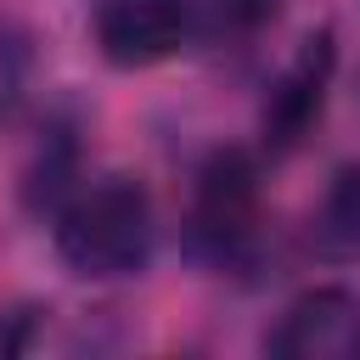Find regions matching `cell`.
<instances>
[{"label":"cell","instance_id":"6","mask_svg":"<svg viewBox=\"0 0 360 360\" xmlns=\"http://www.w3.org/2000/svg\"><path fill=\"white\" fill-rule=\"evenodd\" d=\"M304 248L326 264L360 259V163H338L304 214Z\"/></svg>","mask_w":360,"mask_h":360},{"label":"cell","instance_id":"4","mask_svg":"<svg viewBox=\"0 0 360 360\" xmlns=\"http://www.w3.org/2000/svg\"><path fill=\"white\" fill-rule=\"evenodd\" d=\"M264 349L276 360H360V292L349 287L298 292L281 309Z\"/></svg>","mask_w":360,"mask_h":360},{"label":"cell","instance_id":"2","mask_svg":"<svg viewBox=\"0 0 360 360\" xmlns=\"http://www.w3.org/2000/svg\"><path fill=\"white\" fill-rule=\"evenodd\" d=\"M191 242L231 264L259 242V163L236 146L214 152L191 186Z\"/></svg>","mask_w":360,"mask_h":360},{"label":"cell","instance_id":"8","mask_svg":"<svg viewBox=\"0 0 360 360\" xmlns=\"http://www.w3.org/2000/svg\"><path fill=\"white\" fill-rule=\"evenodd\" d=\"M270 11H276V0H197V17H202L208 28H225V34L259 28Z\"/></svg>","mask_w":360,"mask_h":360},{"label":"cell","instance_id":"7","mask_svg":"<svg viewBox=\"0 0 360 360\" xmlns=\"http://www.w3.org/2000/svg\"><path fill=\"white\" fill-rule=\"evenodd\" d=\"M28 39L11 28V22H0V124L22 107V96H28Z\"/></svg>","mask_w":360,"mask_h":360},{"label":"cell","instance_id":"1","mask_svg":"<svg viewBox=\"0 0 360 360\" xmlns=\"http://www.w3.org/2000/svg\"><path fill=\"white\" fill-rule=\"evenodd\" d=\"M152 202L129 174H101L73 191H62L51 214L56 259L84 281H124L141 276L152 259Z\"/></svg>","mask_w":360,"mask_h":360},{"label":"cell","instance_id":"9","mask_svg":"<svg viewBox=\"0 0 360 360\" xmlns=\"http://www.w3.org/2000/svg\"><path fill=\"white\" fill-rule=\"evenodd\" d=\"M39 309H6L0 315V354H17V349H28V321H34Z\"/></svg>","mask_w":360,"mask_h":360},{"label":"cell","instance_id":"5","mask_svg":"<svg viewBox=\"0 0 360 360\" xmlns=\"http://www.w3.org/2000/svg\"><path fill=\"white\" fill-rule=\"evenodd\" d=\"M332 62H338V45H332V28L309 34L298 45V56L281 68V79L270 84V101H264V146L270 152H292L321 107H326V84H332Z\"/></svg>","mask_w":360,"mask_h":360},{"label":"cell","instance_id":"3","mask_svg":"<svg viewBox=\"0 0 360 360\" xmlns=\"http://www.w3.org/2000/svg\"><path fill=\"white\" fill-rule=\"evenodd\" d=\"M197 28V0H101L96 45L112 68H158Z\"/></svg>","mask_w":360,"mask_h":360}]
</instances>
